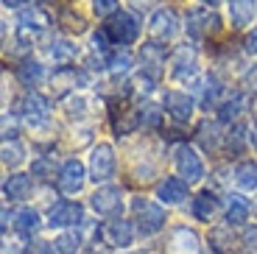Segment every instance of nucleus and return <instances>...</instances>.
<instances>
[{"label": "nucleus", "instance_id": "35", "mask_svg": "<svg viewBox=\"0 0 257 254\" xmlns=\"http://www.w3.org/2000/svg\"><path fill=\"white\" fill-rule=\"evenodd\" d=\"M232 226H215L210 232V243H212V251H218V254H224V251H229L232 248Z\"/></svg>", "mask_w": 257, "mask_h": 254}, {"label": "nucleus", "instance_id": "5", "mask_svg": "<svg viewBox=\"0 0 257 254\" xmlns=\"http://www.w3.org/2000/svg\"><path fill=\"white\" fill-rule=\"evenodd\" d=\"M176 34H179V17H176V12L174 9H165V6L157 9L151 14V20H148V37H151V42L165 48Z\"/></svg>", "mask_w": 257, "mask_h": 254}, {"label": "nucleus", "instance_id": "12", "mask_svg": "<svg viewBox=\"0 0 257 254\" xmlns=\"http://www.w3.org/2000/svg\"><path fill=\"white\" fill-rule=\"evenodd\" d=\"M87 168L78 162V159H67L62 168H59L56 173V184H59V190L67 193V196H76V193L84 190V184H87Z\"/></svg>", "mask_w": 257, "mask_h": 254}, {"label": "nucleus", "instance_id": "27", "mask_svg": "<svg viewBox=\"0 0 257 254\" xmlns=\"http://www.w3.org/2000/svg\"><path fill=\"white\" fill-rule=\"evenodd\" d=\"M17 78H20L23 87L34 89V87H39V84L45 81V78H51V76H48V70H45V64L42 62H37V59H26V62L17 67Z\"/></svg>", "mask_w": 257, "mask_h": 254}, {"label": "nucleus", "instance_id": "33", "mask_svg": "<svg viewBox=\"0 0 257 254\" xmlns=\"http://www.w3.org/2000/svg\"><path fill=\"white\" fill-rule=\"evenodd\" d=\"M87 98L84 95H76V92H70V95H64L62 98V109L64 114L70 117V120H81V117H87Z\"/></svg>", "mask_w": 257, "mask_h": 254}, {"label": "nucleus", "instance_id": "7", "mask_svg": "<svg viewBox=\"0 0 257 254\" xmlns=\"http://www.w3.org/2000/svg\"><path fill=\"white\" fill-rule=\"evenodd\" d=\"M90 207L101 218H117L123 212V190L115 184H101L90 196Z\"/></svg>", "mask_w": 257, "mask_h": 254}, {"label": "nucleus", "instance_id": "44", "mask_svg": "<svg viewBox=\"0 0 257 254\" xmlns=\"http://www.w3.org/2000/svg\"><path fill=\"white\" fill-rule=\"evenodd\" d=\"M128 3H132V6L137 9V12H148V9L154 6L157 0H128Z\"/></svg>", "mask_w": 257, "mask_h": 254}, {"label": "nucleus", "instance_id": "36", "mask_svg": "<svg viewBox=\"0 0 257 254\" xmlns=\"http://www.w3.org/2000/svg\"><path fill=\"white\" fill-rule=\"evenodd\" d=\"M53 171H56V165H53V157L51 154H42V157H37L31 162V176L34 179H42V182H48V179L53 176ZM59 173V171H56Z\"/></svg>", "mask_w": 257, "mask_h": 254}, {"label": "nucleus", "instance_id": "9", "mask_svg": "<svg viewBox=\"0 0 257 254\" xmlns=\"http://www.w3.org/2000/svg\"><path fill=\"white\" fill-rule=\"evenodd\" d=\"M115 165H117L115 148H112L109 143H98L90 154V179L98 184H106L115 176Z\"/></svg>", "mask_w": 257, "mask_h": 254}, {"label": "nucleus", "instance_id": "25", "mask_svg": "<svg viewBox=\"0 0 257 254\" xmlns=\"http://www.w3.org/2000/svg\"><path fill=\"white\" fill-rule=\"evenodd\" d=\"M190 212H193V218H196V221L210 223V221H212V215L218 212V198H215V193H210V190L196 193V196H193V207H190Z\"/></svg>", "mask_w": 257, "mask_h": 254}, {"label": "nucleus", "instance_id": "45", "mask_svg": "<svg viewBox=\"0 0 257 254\" xmlns=\"http://www.w3.org/2000/svg\"><path fill=\"white\" fill-rule=\"evenodd\" d=\"M28 3H31V0H3V6L6 9H20V12L28 9Z\"/></svg>", "mask_w": 257, "mask_h": 254}, {"label": "nucleus", "instance_id": "42", "mask_svg": "<svg viewBox=\"0 0 257 254\" xmlns=\"http://www.w3.org/2000/svg\"><path fill=\"white\" fill-rule=\"evenodd\" d=\"M243 243H246V251L249 254H257V226L243 232Z\"/></svg>", "mask_w": 257, "mask_h": 254}, {"label": "nucleus", "instance_id": "17", "mask_svg": "<svg viewBox=\"0 0 257 254\" xmlns=\"http://www.w3.org/2000/svg\"><path fill=\"white\" fill-rule=\"evenodd\" d=\"M168 251L171 254H201V240L193 229L176 226L168 235Z\"/></svg>", "mask_w": 257, "mask_h": 254}, {"label": "nucleus", "instance_id": "38", "mask_svg": "<svg viewBox=\"0 0 257 254\" xmlns=\"http://www.w3.org/2000/svg\"><path fill=\"white\" fill-rule=\"evenodd\" d=\"M240 87L249 98H257V64H251L249 70L240 76Z\"/></svg>", "mask_w": 257, "mask_h": 254}, {"label": "nucleus", "instance_id": "2", "mask_svg": "<svg viewBox=\"0 0 257 254\" xmlns=\"http://www.w3.org/2000/svg\"><path fill=\"white\" fill-rule=\"evenodd\" d=\"M103 31L109 34V39L120 48H128V45H135L137 37H140V17L126 9H117L106 23H103Z\"/></svg>", "mask_w": 257, "mask_h": 254}, {"label": "nucleus", "instance_id": "31", "mask_svg": "<svg viewBox=\"0 0 257 254\" xmlns=\"http://www.w3.org/2000/svg\"><path fill=\"white\" fill-rule=\"evenodd\" d=\"M81 243H84L81 229H67V232H62V235L53 240V246H56V254H78Z\"/></svg>", "mask_w": 257, "mask_h": 254}, {"label": "nucleus", "instance_id": "28", "mask_svg": "<svg viewBox=\"0 0 257 254\" xmlns=\"http://www.w3.org/2000/svg\"><path fill=\"white\" fill-rule=\"evenodd\" d=\"M132 67H135V56H132V51H128V48L112 51L109 56H106V70H109L117 81H120L123 76H128V73H132Z\"/></svg>", "mask_w": 257, "mask_h": 254}, {"label": "nucleus", "instance_id": "3", "mask_svg": "<svg viewBox=\"0 0 257 254\" xmlns=\"http://www.w3.org/2000/svg\"><path fill=\"white\" fill-rule=\"evenodd\" d=\"M168 64H171V76L176 78V81L182 84H196L199 81V53H196V48L193 45H179V48H174V53L168 56Z\"/></svg>", "mask_w": 257, "mask_h": 254}, {"label": "nucleus", "instance_id": "6", "mask_svg": "<svg viewBox=\"0 0 257 254\" xmlns=\"http://www.w3.org/2000/svg\"><path fill=\"white\" fill-rule=\"evenodd\" d=\"M84 223V207L78 201H70V198H64V201H56L48 210V221L45 226L51 229H78Z\"/></svg>", "mask_w": 257, "mask_h": 254}, {"label": "nucleus", "instance_id": "22", "mask_svg": "<svg viewBox=\"0 0 257 254\" xmlns=\"http://www.w3.org/2000/svg\"><path fill=\"white\" fill-rule=\"evenodd\" d=\"M42 53H45V59H51L53 64L67 67V64L78 56V45L70 42V39H51V42L42 48Z\"/></svg>", "mask_w": 257, "mask_h": 254}, {"label": "nucleus", "instance_id": "49", "mask_svg": "<svg viewBox=\"0 0 257 254\" xmlns=\"http://www.w3.org/2000/svg\"><path fill=\"white\" fill-rule=\"evenodd\" d=\"M201 3H210V6H215V3H218V0H201Z\"/></svg>", "mask_w": 257, "mask_h": 254}, {"label": "nucleus", "instance_id": "30", "mask_svg": "<svg viewBox=\"0 0 257 254\" xmlns=\"http://www.w3.org/2000/svg\"><path fill=\"white\" fill-rule=\"evenodd\" d=\"M246 143H249V132H246L240 123L235 126H226V140H224V151L229 157H238V154L246 151Z\"/></svg>", "mask_w": 257, "mask_h": 254}, {"label": "nucleus", "instance_id": "43", "mask_svg": "<svg viewBox=\"0 0 257 254\" xmlns=\"http://www.w3.org/2000/svg\"><path fill=\"white\" fill-rule=\"evenodd\" d=\"M243 48L251 53V56H257V28H251V31L246 34V39H243Z\"/></svg>", "mask_w": 257, "mask_h": 254}, {"label": "nucleus", "instance_id": "16", "mask_svg": "<svg viewBox=\"0 0 257 254\" xmlns=\"http://www.w3.org/2000/svg\"><path fill=\"white\" fill-rule=\"evenodd\" d=\"M187 198V182H182L179 176H165L157 182V201L162 207H176Z\"/></svg>", "mask_w": 257, "mask_h": 254}, {"label": "nucleus", "instance_id": "4", "mask_svg": "<svg viewBox=\"0 0 257 254\" xmlns=\"http://www.w3.org/2000/svg\"><path fill=\"white\" fill-rule=\"evenodd\" d=\"M174 168H176V176L187 184H196L204 179V162H201L199 151L190 143H176L174 146Z\"/></svg>", "mask_w": 257, "mask_h": 254}, {"label": "nucleus", "instance_id": "23", "mask_svg": "<svg viewBox=\"0 0 257 254\" xmlns=\"http://www.w3.org/2000/svg\"><path fill=\"white\" fill-rule=\"evenodd\" d=\"M31 190H34L31 173H12V176H6V182H3V196H6L9 201H26V198L31 196Z\"/></svg>", "mask_w": 257, "mask_h": 254}, {"label": "nucleus", "instance_id": "15", "mask_svg": "<svg viewBox=\"0 0 257 254\" xmlns=\"http://www.w3.org/2000/svg\"><path fill=\"white\" fill-rule=\"evenodd\" d=\"M190 89L196 92V103H199L201 109H210V106H218V98L224 95V81H221L215 73H210V76H201L196 84H190Z\"/></svg>", "mask_w": 257, "mask_h": 254}, {"label": "nucleus", "instance_id": "47", "mask_svg": "<svg viewBox=\"0 0 257 254\" xmlns=\"http://www.w3.org/2000/svg\"><path fill=\"white\" fill-rule=\"evenodd\" d=\"M87 254H109V251H106V248H98V246H90V248H87Z\"/></svg>", "mask_w": 257, "mask_h": 254}, {"label": "nucleus", "instance_id": "37", "mask_svg": "<svg viewBox=\"0 0 257 254\" xmlns=\"http://www.w3.org/2000/svg\"><path fill=\"white\" fill-rule=\"evenodd\" d=\"M59 20H62L59 26H62L64 31H70V34H81L84 28H87V20H84L78 12H62V14H59Z\"/></svg>", "mask_w": 257, "mask_h": 254}, {"label": "nucleus", "instance_id": "10", "mask_svg": "<svg viewBox=\"0 0 257 254\" xmlns=\"http://www.w3.org/2000/svg\"><path fill=\"white\" fill-rule=\"evenodd\" d=\"M162 106L174 123H190L193 112H196V98L182 92V89H168L162 95Z\"/></svg>", "mask_w": 257, "mask_h": 254}, {"label": "nucleus", "instance_id": "1", "mask_svg": "<svg viewBox=\"0 0 257 254\" xmlns=\"http://www.w3.org/2000/svg\"><path fill=\"white\" fill-rule=\"evenodd\" d=\"M132 221H135V229L140 232L143 237L148 235H157V232H162L165 229V210H162L160 201H151V198H132Z\"/></svg>", "mask_w": 257, "mask_h": 254}, {"label": "nucleus", "instance_id": "34", "mask_svg": "<svg viewBox=\"0 0 257 254\" xmlns=\"http://www.w3.org/2000/svg\"><path fill=\"white\" fill-rule=\"evenodd\" d=\"M26 162V146L20 140H6L3 143V165L6 168H17Z\"/></svg>", "mask_w": 257, "mask_h": 254}, {"label": "nucleus", "instance_id": "19", "mask_svg": "<svg viewBox=\"0 0 257 254\" xmlns=\"http://www.w3.org/2000/svg\"><path fill=\"white\" fill-rule=\"evenodd\" d=\"M162 70H165V48L154 45V42H146L140 51V73H146L154 81H160Z\"/></svg>", "mask_w": 257, "mask_h": 254}, {"label": "nucleus", "instance_id": "24", "mask_svg": "<svg viewBox=\"0 0 257 254\" xmlns=\"http://www.w3.org/2000/svg\"><path fill=\"white\" fill-rule=\"evenodd\" d=\"M12 226L23 237H31L42 229V218H39V212L34 207H20V210H12Z\"/></svg>", "mask_w": 257, "mask_h": 254}, {"label": "nucleus", "instance_id": "26", "mask_svg": "<svg viewBox=\"0 0 257 254\" xmlns=\"http://www.w3.org/2000/svg\"><path fill=\"white\" fill-rule=\"evenodd\" d=\"M229 3V23L232 28H246L257 14V0H226Z\"/></svg>", "mask_w": 257, "mask_h": 254}, {"label": "nucleus", "instance_id": "50", "mask_svg": "<svg viewBox=\"0 0 257 254\" xmlns=\"http://www.w3.org/2000/svg\"><path fill=\"white\" fill-rule=\"evenodd\" d=\"M254 123H257V109H254Z\"/></svg>", "mask_w": 257, "mask_h": 254}, {"label": "nucleus", "instance_id": "40", "mask_svg": "<svg viewBox=\"0 0 257 254\" xmlns=\"http://www.w3.org/2000/svg\"><path fill=\"white\" fill-rule=\"evenodd\" d=\"M17 114L14 112H9V114H3V143L6 140H17Z\"/></svg>", "mask_w": 257, "mask_h": 254}, {"label": "nucleus", "instance_id": "41", "mask_svg": "<svg viewBox=\"0 0 257 254\" xmlns=\"http://www.w3.org/2000/svg\"><path fill=\"white\" fill-rule=\"evenodd\" d=\"M212 184H215V187H224L226 182H229V176H235V168H229V165H215L212 168Z\"/></svg>", "mask_w": 257, "mask_h": 254}, {"label": "nucleus", "instance_id": "11", "mask_svg": "<svg viewBox=\"0 0 257 254\" xmlns=\"http://www.w3.org/2000/svg\"><path fill=\"white\" fill-rule=\"evenodd\" d=\"M218 28H221L218 14L207 12V9H190L187 17H185V31L193 42H201L207 34H215Z\"/></svg>", "mask_w": 257, "mask_h": 254}, {"label": "nucleus", "instance_id": "39", "mask_svg": "<svg viewBox=\"0 0 257 254\" xmlns=\"http://www.w3.org/2000/svg\"><path fill=\"white\" fill-rule=\"evenodd\" d=\"M90 3L98 17H112L117 12V6H120V0H90Z\"/></svg>", "mask_w": 257, "mask_h": 254}, {"label": "nucleus", "instance_id": "14", "mask_svg": "<svg viewBox=\"0 0 257 254\" xmlns=\"http://www.w3.org/2000/svg\"><path fill=\"white\" fill-rule=\"evenodd\" d=\"M135 223L132 221H123V218H112V221L101 223V240L103 243H109V246L115 248H126L132 246V240H135Z\"/></svg>", "mask_w": 257, "mask_h": 254}, {"label": "nucleus", "instance_id": "32", "mask_svg": "<svg viewBox=\"0 0 257 254\" xmlns=\"http://www.w3.org/2000/svg\"><path fill=\"white\" fill-rule=\"evenodd\" d=\"M137 112H140V126H143V129H148V132H157V129L162 126L165 106H160V103H143Z\"/></svg>", "mask_w": 257, "mask_h": 254}, {"label": "nucleus", "instance_id": "20", "mask_svg": "<svg viewBox=\"0 0 257 254\" xmlns=\"http://www.w3.org/2000/svg\"><path fill=\"white\" fill-rule=\"evenodd\" d=\"M17 26H20V34H28V37H34V34L45 31V28L51 26V17H48L45 9L28 6V9H23V12L17 14Z\"/></svg>", "mask_w": 257, "mask_h": 254}, {"label": "nucleus", "instance_id": "29", "mask_svg": "<svg viewBox=\"0 0 257 254\" xmlns=\"http://www.w3.org/2000/svg\"><path fill=\"white\" fill-rule=\"evenodd\" d=\"M232 182L238 184L240 190H246V193L257 190V162H251V159H240L238 165H235V176H232Z\"/></svg>", "mask_w": 257, "mask_h": 254}, {"label": "nucleus", "instance_id": "18", "mask_svg": "<svg viewBox=\"0 0 257 254\" xmlns=\"http://www.w3.org/2000/svg\"><path fill=\"white\" fill-rule=\"evenodd\" d=\"M193 140L201 146V151L215 154V151H224L226 132H221V123L218 120H204L199 129H196V137H193Z\"/></svg>", "mask_w": 257, "mask_h": 254}, {"label": "nucleus", "instance_id": "21", "mask_svg": "<svg viewBox=\"0 0 257 254\" xmlns=\"http://www.w3.org/2000/svg\"><path fill=\"white\" fill-rule=\"evenodd\" d=\"M249 215H251V204L240 193H226V201H224L226 226H243L249 221Z\"/></svg>", "mask_w": 257, "mask_h": 254}, {"label": "nucleus", "instance_id": "8", "mask_svg": "<svg viewBox=\"0 0 257 254\" xmlns=\"http://www.w3.org/2000/svg\"><path fill=\"white\" fill-rule=\"evenodd\" d=\"M48 84H51V89L56 95L64 98V95H70V92H76L78 87H87L90 84V73L81 70V67L67 64V67H56L51 73V78H48Z\"/></svg>", "mask_w": 257, "mask_h": 254}, {"label": "nucleus", "instance_id": "13", "mask_svg": "<svg viewBox=\"0 0 257 254\" xmlns=\"http://www.w3.org/2000/svg\"><path fill=\"white\" fill-rule=\"evenodd\" d=\"M249 106H251V98L246 95L243 89H235L232 95L221 98L218 109H215V120L224 123V126H235V123L240 120V114H243Z\"/></svg>", "mask_w": 257, "mask_h": 254}, {"label": "nucleus", "instance_id": "48", "mask_svg": "<svg viewBox=\"0 0 257 254\" xmlns=\"http://www.w3.org/2000/svg\"><path fill=\"white\" fill-rule=\"evenodd\" d=\"M251 212H254V218H257V198H254V204H251Z\"/></svg>", "mask_w": 257, "mask_h": 254}, {"label": "nucleus", "instance_id": "46", "mask_svg": "<svg viewBox=\"0 0 257 254\" xmlns=\"http://www.w3.org/2000/svg\"><path fill=\"white\" fill-rule=\"evenodd\" d=\"M249 146L254 148V154H257V123L249 129Z\"/></svg>", "mask_w": 257, "mask_h": 254}]
</instances>
